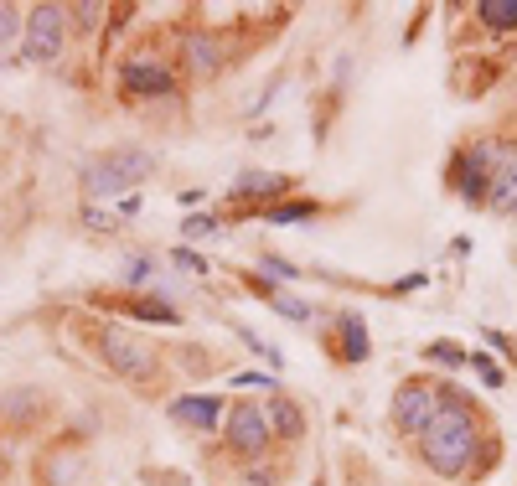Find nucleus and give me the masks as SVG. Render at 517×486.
<instances>
[{
  "label": "nucleus",
  "mask_w": 517,
  "mask_h": 486,
  "mask_svg": "<svg viewBox=\"0 0 517 486\" xmlns=\"http://www.w3.org/2000/svg\"><path fill=\"white\" fill-rule=\"evenodd\" d=\"M424 440V461H430L440 476H461L476 455V419L466 404L440 399V414L430 419V430L419 435Z\"/></svg>",
  "instance_id": "1"
},
{
  "label": "nucleus",
  "mask_w": 517,
  "mask_h": 486,
  "mask_svg": "<svg viewBox=\"0 0 517 486\" xmlns=\"http://www.w3.org/2000/svg\"><path fill=\"white\" fill-rule=\"evenodd\" d=\"M150 161L145 150H109V156H99L94 166H83V192L88 197H119V192H130L140 187V181L150 176Z\"/></svg>",
  "instance_id": "2"
},
{
  "label": "nucleus",
  "mask_w": 517,
  "mask_h": 486,
  "mask_svg": "<svg viewBox=\"0 0 517 486\" xmlns=\"http://www.w3.org/2000/svg\"><path fill=\"white\" fill-rule=\"evenodd\" d=\"M63 21H68L63 6H37L26 16V42H21L26 63H52V57L63 52Z\"/></svg>",
  "instance_id": "3"
},
{
  "label": "nucleus",
  "mask_w": 517,
  "mask_h": 486,
  "mask_svg": "<svg viewBox=\"0 0 517 486\" xmlns=\"http://www.w3.org/2000/svg\"><path fill=\"white\" fill-rule=\"evenodd\" d=\"M99 347H104V362H109L119 378H145V373H150V347H140L125 326H104Z\"/></svg>",
  "instance_id": "4"
},
{
  "label": "nucleus",
  "mask_w": 517,
  "mask_h": 486,
  "mask_svg": "<svg viewBox=\"0 0 517 486\" xmlns=\"http://www.w3.org/2000/svg\"><path fill=\"white\" fill-rule=\"evenodd\" d=\"M440 393H445V388L409 383L399 399H393V419H399V430H409V435H424V430H430V419L440 414Z\"/></svg>",
  "instance_id": "5"
},
{
  "label": "nucleus",
  "mask_w": 517,
  "mask_h": 486,
  "mask_svg": "<svg viewBox=\"0 0 517 486\" xmlns=\"http://www.w3.org/2000/svg\"><path fill=\"white\" fill-rule=\"evenodd\" d=\"M228 440H233V450H243V455L264 450V440H269V419H264L254 404H238V409L228 414Z\"/></svg>",
  "instance_id": "6"
},
{
  "label": "nucleus",
  "mask_w": 517,
  "mask_h": 486,
  "mask_svg": "<svg viewBox=\"0 0 517 486\" xmlns=\"http://www.w3.org/2000/svg\"><path fill=\"white\" fill-rule=\"evenodd\" d=\"M218 414H223V404L212 399V393H197V399H176L171 404V419L176 424H192V430H212Z\"/></svg>",
  "instance_id": "7"
},
{
  "label": "nucleus",
  "mask_w": 517,
  "mask_h": 486,
  "mask_svg": "<svg viewBox=\"0 0 517 486\" xmlns=\"http://www.w3.org/2000/svg\"><path fill=\"white\" fill-rule=\"evenodd\" d=\"M125 88H130V94H171V73L161 68V63H145V57H140V63H125Z\"/></svg>",
  "instance_id": "8"
},
{
  "label": "nucleus",
  "mask_w": 517,
  "mask_h": 486,
  "mask_svg": "<svg viewBox=\"0 0 517 486\" xmlns=\"http://www.w3.org/2000/svg\"><path fill=\"white\" fill-rule=\"evenodd\" d=\"M497 212H512L517 207V156H502V171L492 176V192H486Z\"/></svg>",
  "instance_id": "9"
},
{
  "label": "nucleus",
  "mask_w": 517,
  "mask_h": 486,
  "mask_svg": "<svg viewBox=\"0 0 517 486\" xmlns=\"http://www.w3.org/2000/svg\"><path fill=\"white\" fill-rule=\"evenodd\" d=\"M269 424H275V435H285V440H295L300 430H306V419H300V409L290 404V399H269V414H264Z\"/></svg>",
  "instance_id": "10"
},
{
  "label": "nucleus",
  "mask_w": 517,
  "mask_h": 486,
  "mask_svg": "<svg viewBox=\"0 0 517 486\" xmlns=\"http://www.w3.org/2000/svg\"><path fill=\"white\" fill-rule=\"evenodd\" d=\"M187 63H192L197 73H212V68L223 63V52H218V42H212V37L192 32V37H187Z\"/></svg>",
  "instance_id": "11"
},
{
  "label": "nucleus",
  "mask_w": 517,
  "mask_h": 486,
  "mask_svg": "<svg viewBox=\"0 0 517 486\" xmlns=\"http://www.w3.org/2000/svg\"><path fill=\"white\" fill-rule=\"evenodd\" d=\"M238 192H243V197H275V192H285V176L243 171V176H238Z\"/></svg>",
  "instance_id": "12"
},
{
  "label": "nucleus",
  "mask_w": 517,
  "mask_h": 486,
  "mask_svg": "<svg viewBox=\"0 0 517 486\" xmlns=\"http://www.w3.org/2000/svg\"><path fill=\"white\" fill-rule=\"evenodd\" d=\"M476 16H481L486 26H517V0H481Z\"/></svg>",
  "instance_id": "13"
},
{
  "label": "nucleus",
  "mask_w": 517,
  "mask_h": 486,
  "mask_svg": "<svg viewBox=\"0 0 517 486\" xmlns=\"http://www.w3.org/2000/svg\"><path fill=\"white\" fill-rule=\"evenodd\" d=\"M347 357H352V362H362V357H368V326H362L357 316L347 321Z\"/></svg>",
  "instance_id": "14"
},
{
  "label": "nucleus",
  "mask_w": 517,
  "mask_h": 486,
  "mask_svg": "<svg viewBox=\"0 0 517 486\" xmlns=\"http://www.w3.org/2000/svg\"><path fill=\"white\" fill-rule=\"evenodd\" d=\"M275 311L290 316V321H311V306H306V300H295V295H275Z\"/></svg>",
  "instance_id": "15"
},
{
  "label": "nucleus",
  "mask_w": 517,
  "mask_h": 486,
  "mask_svg": "<svg viewBox=\"0 0 517 486\" xmlns=\"http://www.w3.org/2000/svg\"><path fill=\"white\" fill-rule=\"evenodd\" d=\"M238 337H243V342H249V347H254L259 357H269V368H280V352H275V347H269L264 337H254V331H249V326H238Z\"/></svg>",
  "instance_id": "16"
},
{
  "label": "nucleus",
  "mask_w": 517,
  "mask_h": 486,
  "mask_svg": "<svg viewBox=\"0 0 517 486\" xmlns=\"http://www.w3.org/2000/svg\"><path fill=\"white\" fill-rule=\"evenodd\" d=\"M430 357H440L445 368H461V362H466V352L455 347V342H435V347H430Z\"/></svg>",
  "instance_id": "17"
},
{
  "label": "nucleus",
  "mask_w": 517,
  "mask_h": 486,
  "mask_svg": "<svg viewBox=\"0 0 517 486\" xmlns=\"http://www.w3.org/2000/svg\"><path fill=\"white\" fill-rule=\"evenodd\" d=\"M21 32V11L16 6H0V42H11Z\"/></svg>",
  "instance_id": "18"
},
{
  "label": "nucleus",
  "mask_w": 517,
  "mask_h": 486,
  "mask_svg": "<svg viewBox=\"0 0 517 486\" xmlns=\"http://www.w3.org/2000/svg\"><path fill=\"white\" fill-rule=\"evenodd\" d=\"M471 368H476V373H481V383H486V388H497V383H502V373H497V368H492V362H486V357H481V352H476V357H471Z\"/></svg>",
  "instance_id": "19"
},
{
  "label": "nucleus",
  "mask_w": 517,
  "mask_h": 486,
  "mask_svg": "<svg viewBox=\"0 0 517 486\" xmlns=\"http://www.w3.org/2000/svg\"><path fill=\"white\" fill-rule=\"evenodd\" d=\"M212 233H218L212 218H187V238H212Z\"/></svg>",
  "instance_id": "20"
},
{
  "label": "nucleus",
  "mask_w": 517,
  "mask_h": 486,
  "mask_svg": "<svg viewBox=\"0 0 517 486\" xmlns=\"http://www.w3.org/2000/svg\"><path fill=\"white\" fill-rule=\"evenodd\" d=\"M269 218H275V223H300V218H311V207H275Z\"/></svg>",
  "instance_id": "21"
},
{
  "label": "nucleus",
  "mask_w": 517,
  "mask_h": 486,
  "mask_svg": "<svg viewBox=\"0 0 517 486\" xmlns=\"http://www.w3.org/2000/svg\"><path fill=\"white\" fill-rule=\"evenodd\" d=\"M176 269H187V275H202L207 264H202L197 254H187V249H176Z\"/></svg>",
  "instance_id": "22"
},
{
  "label": "nucleus",
  "mask_w": 517,
  "mask_h": 486,
  "mask_svg": "<svg viewBox=\"0 0 517 486\" xmlns=\"http://www.w3.org/2000/svg\"><path fill=\"white\" fill-rule=\"evenodd\" d=\"M233 383L238 388H269V393H275V378H259V373H238Z\"/></svg>",
  "instance_id": "23"
},
{
  "label": "nucleus",
  "mask_w": 517,
  "mask_h": 486,
  "mask_svg": "<svg viewBox=\"0 0 517 486\" xmlns=\"http://www.w3.org/2000/svg\"><path fill=\"white\" fill-rule=\"evenodd\" d=\"M125 280H130V285L150 280V259H130V269H125Z\"/></svg>",
  "instance_id": "24"
},
{
  "label": "nucleus",
  "mask_w": 517,
  "mask_h": 486,
  "mask_svg": "<svg viewBox=\"0 0 517 486\" xmlns=\"http://www.w3.org/2000/svg\"><path fill=\"white\" fill-rule=\"evenodd\" d=\"M264 269H269V275H275V280H295V275H300V269H290L285 259H264Z\"/></svg>",
  "instance_id": "25"
}]
</instances>
